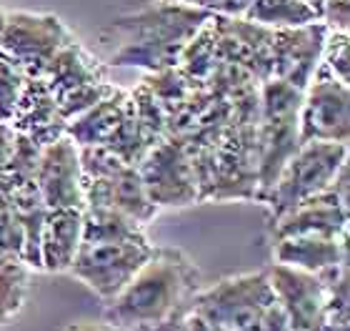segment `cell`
I'll return each instance as SVG.
<instances>
[{"mask_svg": "<svg viewBox=\"0 0 350 331\" xmlns=\"http://www.w3.org/2000/svg\"><path fill=\"white\" fill-rule=\"evenodd\" d=\"M3 25H5V10H0V33H3Z\"/></svg>", "mask_w": 350, "mask_h": 331, "instance_id": "cb8c5ba5", "label": "cell"}, {"mask_svg": "<svg viewBox=\"0 0 350 331\" xmlns=\"http://www.w3.org/2000/svg\"><path fill=\"white\" fill-rule=\"evenodd\" d=\"M180 331H211V329H208V326H205L196 314H190V317L185 319V324H183Z\"/></svg>", "mask_w": 350, "mask_h": 331, "instance_id": "603a6c76", "label": "cell"}, {"mask_svg": "<svg viewBox=\"0 0 350 331\" xmlns=\"http://www.w3.org/2000/svg\"><path fill=\"white\" fill-rule=\"evenodd\" d=\"M273 241L283 236H348V163L323 193L270 221Z\"/></svg>", "mask_w": 350, "mask_h": 331, "instance_id": "30bf717a", "label": "cell"}, {"mask_svg": "<svg viewBox=\"0 0 350 331\" xmlns=\"http://www.w3.org/2000/svg\"><path fill=\"white\" fill-rule=\"evenodd\" d=\"M328 33L330 30L321 21L273 30V43H270L273 75L270 78H278V81L291 83L293 88L306 90V86L313 81L315 71L321 66Z\"/></svg>", "mask_w": 350, "mask_h": 331, "instance_id": "7c38bea8", "label": "cell"}, {"mask_svg": "<svg viewBox=\"0 0 350 331\" xmlns=\"http://www.w3.org/2000/svg\"><path fill=\"white\" fill-rule=\"evenodd\" d=\"M300 143L325 140L348 143L350 138V88L325 71H315L300 98Z\"/></svg>", "mask_w": 350, "mask_h": 331, "instance_id": "9c48e42d", "label": "cell"}, {"mask_svg": "<svg viewBox=\"0 0 350 331\" xmlns=\"http://www.w3.org/2000/svg\"><path fill=\"white\" fill-rule=\"evenodd\" d=\"M131 108L133 96H128L120 88H113L95 106L83 110L81 116L70 118L66 123V133L78 146H103L118 131V125L123 123Z\"/></svg>", "mask_w": 350, "mask_h": 331, "instance_id": "2e32d148", "label": "cell"}, {"mask_svg": "<svg viewBox=\"0 0 350 331\" xmlns=\"http://www.w3.org/2000/svg\"><path fill=\"white\" fill-rule=\"evenodd\" d=\"M345 163H348V143H325V140L300 143L262 199V204L268 206L270 221L280 219L303 201L325 191Z\"/></svg>", "mask_w": 350, "mask_h": 331, "instance_id": "8992f818", "label": "cell"}, {"mask_svg": "<svg viewBox=\"0 0 350 331\" xmlns=\"http://www.w3.org/2000/svg\"><path fill=\"white\" fill-rule=\"evenodd\" d=\"M198 5L208 8L213 15H215V10L218 13H248V8L253 0H196Z\"/></svg>", "mask_w": 350, "mask_h": 331, "instance_id": "44dd1931", "label": "cell"}, {"mask_svg": "<svg viewBox=\"0 0 350 331\" xmlns=\"http://www.w3.org/2000/svg\"><path fill=\"white\" fill-rule=\"evenodd\" d=\"M248 21L260 23L265 28H291L318 21V10H313L306 0H253Z\"/></svg>", "mask_w": 350, "mask_h": 331, "instance_id": "e0dca14e", "label": "cell"}, {"mask_svg": "<svg viewBox=\"0 0 350 331\" xmlns=\"http://www.w3.org/2000/svg\"><path fill=\"white\" fill-rule=\"evenodd\" d=\"M303 90L291 83L268 78L262 81L260 108H258V199H265L273 181L278 178L285 161L300 146L298 110Z\"/></svg>", "mask_w": 350, "mask_h": 331, "instance_id": "5b68a950", "label": "cell"}, {"mask_svg": "<svg viewBox=\"0 0 350 331\" xmlns=\"http://www.w3.org/2000/svg\"><path fill=\"white\" fill-rule=\"evenodd\" d=\"M203 286L193 258L175 246H153V254L105 304V321L118 331H180Z\"/></svg>", "mask_w": 350, "mask_h": 331, "instance_id": "6da1fadb", "label": "cell"}, {"mask_svg": "<svg viewBox=\"0 0 350 331\" xmlns=\"http://www.w3.org/2000/svg\"><path fill=\"white\" fill-rule=\"evenodd\" d=\"M193 314L211 331H288V319L270 289L268 269L235 273L200 286Z\"/></svg>", "mask_w": 350, "mask_h": 331, "instance_id": "3957f363", "label": "cell"}, {"mask_svg": "<svg viewBox=\"0 0 350 331\" xmlns=\"http://www.w3.org/2000/svg\"><path fill=\"white\" fill-rule=\"evenodd\" d=\"M135 169L158 208L193 206L200 196L196 163L180 140H158Z\"/></svg>", "mask_w": 350, "mask_h": 331, "instance_id": "ba28073f", "label": "cell"}, {"mask_svg": "<svg viewBox=\"0 0 350 331\" xmlns=\"http://www.w3.org/2000/svg\"><path fill=\"white\" fill-rule=\"evenodd\" d=\"M348 33H338L330 30L325 38V48H323L321 58V71H325L328 75L338 78V81L348 83L350 81V66H348Z\"/></svg>", "mask_w": 350, "mask_h": 331, "instance_id": "ffe728a7", "label": "cell"}, {"mask_svg": "<svg viewBox=\"0 0 350 331\" xmlns=\"http://www.w3.org/2000/svg\"><path fill=\"white\" fill-rule=\"evenodd\" d=\"M215 15L198 3H155L153 8L116 18L103 33H113L118 48L110 66H135L150 73L173 71L190 40Z\"/></svg>", "mask_w": 350, "mask_h": 331, "instance_id": "7a4b0ae2", "label": "cell"}, {"mask_svg": "<svg viewBox=\"0 0 350 331\" xmlns=\"http://www.w3.org/2000/svg\"><path fill=\"white\" fill-rule=\"evenodd\" d=\"M70 40L68 28L51 13H5L0 53L28 78H45L60 48Z\"/></svg>", "mask_w": 350, "mask_h": 331, "instance_id": "52a82bcc", "label": "cell"}, {"mask_svg": "<svg viewBox=\"0 0 350 331\" xmlns=\"http://www.w3.org/2000/svg\"><path fill=\"white\" fill-rule=\"evenodd\" d=\"M268 279L278 306L283 309L293 331H321L328 296L323 276L273 261L268 266Z\"/></svg>", "mask_w": 350, "mask_h": 331, "instance_id": "4fadbf2b", "label": "cell"}, {"mask_svg": "<svg viewBox=\"0 0 350 331\" xmlns=\"http://www.w3.org/2000/svg\"><path fill=\"white\" fill-rule=\"evenodd\" d=\"M288 331H293V329H288Z\"/></svg>", "mask_w": 350, "mask_h": 331, "instance_id": "484cf974", "label": "cell"}, {"mask_svg": "<svg viewBox=\"0 0 350 331\" xmlns=\"http://www.w3.org/2000/svg\"><path fill=\"white\" fill-rule=\"evenodd\" d=\"M273 261L328 276L340 266H348V236H283L273 241Z\"/></svg>", "mask_w": 350, "mask_h": 331, "instance_id": "5bb4252c", "label": "cell"}, {"mask_svg": "<svg viewBox=\"0 0 350 331\" xmlns=\"http://www.w3.org/2000/svg\"><path fill=\"white\" fill-rule=\"evenodd\" d=\"M83 241V208H48L40 228V271L68 273Z\"/></svg>", "mask_w": 350, "mask_h": 331, "instance_id": "9a60e30c", "label": "cell"}, {"mask_svg": "<svg viewBox=\"0 0 350 331\" xmlns=\"http://www.w3.org/2000/svg\"><path fill=\"white\" fill-rule=\"evenodd\" d=\"M60 331H118L116 326H110L105 319L103 321H93V319H83V321H73V324L63 326Z\"/></svg>", "mask_w": 350, "mask_h": 331, "instance_id": "7402d4cb", "label": "cell"}, {"mask_svg": "<svg viewBox=\"0 0 350 331\" xmlns=\"http://www.w3.org/2000/svg\"><path fill=\"white\" fill-rule=\"evenodd\" d=\"M33 181L43 199L45 208H83L85 188H83L81 148L68 133L40 148Z\"/></svg>", "mask_w": 350, "mask_h": 331, "instance_id": "8fae6325", "label": "cell"}, {"mask_svg": "<svg viewBox=\"0 0 350 331\" xmlns=\"http://www.w3.org/2000/svg\"><path fill=\"white\" fill-rule=\"evenodd\" d=\"M25 269L28 266L18 256H0V326H5L23 309L28 289Z\"/></svg>", "mask_w": 350, "mask_h": 331, "instance_id": "ac0fdd59", "label": "cell"}, {"mask_svg": "<svg viewBox=\"0 0 350 331\" xmlns=\"http://www.w3.org/2000/svg\"><path fill=\"white\" fill-rule=\"evenodd\" d=\"M25 83H28V75L23 73L5 53H0V121L3 123L13 121Z\"/></svg>", "mask_w": 350, "mask_h": 331, "instance_id": "d6986e66", "label": "cell"}, {"mask_svg": "<svg viewBox=\"0 0 350 331\" xmlns=\"http://www.w3.org/2000/svg\"><path fill=\"white\" fill-rule=\"evenodd\" d=\"M146 228L135 223H113L85 231L81 249L68 273L85 284L103 304L113 302L138 269L153 254Z\"/></svg>", "mask_w": 350, "mask_h": 331, "instance_id": "277c9868", "label": "cell"}, {"mask_svg": "<svg viewBox=\"0 0 350 331\" xmlns=\"http://www.w3.org/2000/svg\"><path fill=\"white\" fill-rule=\"evenodd\" d=\"M163 3H196V0H163Z\"/></svg>", "mask_w": 350, "mask_h": 331, "instance_id": "d4e9b609", "label": "cell"}]
</instances>
